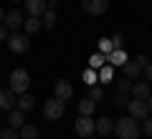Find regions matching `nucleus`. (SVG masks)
<instances>
[{
    "label": "nucleus",
    "instance_id": "nucleus-27",
    "mask_svg": "<svg viewBox=\"0 0 152 139\" xmlns=\"http://www.w3.org/2000/svg\"><path fill=\"white\" fill-rule=\"evenodd\" d=\"M114 51V46H112V41H109V38H102V41H99V53H104V56H109Z\"/></svg>",
    "mask_w": 152,
    "mask_h": 139
},
{
    "label": "nucleus",
    "instance_id": "nucleus-25",
    "mask_svg": "<svg viewBox=\"0 0 152 139\" xmlns=\"http://www.w3.org/2000/svg\"><path fill=\"white\" fill-rule=\"evenodd\" d=\"M81 79H84V84H86V86H94V84L99 81V76H96V71H94V68H86Z\"/></svg>",
    "mask_w": 152,
    "mask_h": 139
},
{
    "label": "nucleus",
    "instance_id": "nucleus-2",
    "mask_svg": "<svg viewBox=\"0 0 152 139\" xmlns=\"http://www.w3.org/2000/svg\"><path fill=\"white\" fill-rule=\"evenodd\" d=\"M28 86H31V76L26 68H15L10 74V91L13 94H26Z\"/></svg>",
    "mask_w": 152,
    "mask_h": 139
},
{
    "label": "nucleus",
    "instance_id": "nucleus-16",
    "mask_svg": "<svg viewBox=\"0 0 152 139\" xmlns=\"http://www.w3.org/2000/svg\"><path fill=\"white\" fill-rule=\"evenodd\" d=\"M41 137V132H38V127H33V124H23L20 129H18V139H38Z\"/></svg>",
    "mask_w": 152,
    "mask_h": 139
},
{
    "label": "nucleus",
    "instance_id": "nucleus-37",
    "mask_svg": "<svg viewBox=\"0 0 152 139\" xmlns=\"http://www.w3.org/2000/svg\"><path fill=\"white\" fill-rule=\"evenodd\" d=\"M86 139H96V137H86Z\"/></svg>",
    "mask_w": 152,
    "mask_h": 139
},
{
    "label": "nucleus",
    "instance_id": "nucleus-4",
    "mask_svg": "<svg viewBox=\"0 0 152 139\" xmlns=\"http://www.w3.org/2000/svg\"><path fill=\"white\" fill-rule=\"evenodd\" d=\"M64 111H66V104L61 101V99H48L46 101V106H43V116H46V122H58L61 116H64Z\"/></svg>",
    "mask_w": 152,
    "mask_h": 139
},
{
    "label": "nucleus",
    "instance_id": "nucleus-26",
    "mask_svg": "<svg viewBox=\"0 0 152 139\" xmlns=\"http://www.w3.org/2000/svg\"><path fill=\"white\" fill-rule=\"evenodd\" d=\"M112 104H114V106H119V109H124L127 104H129V101H127V94H119V91H114V96H112Z\"/></svg>",
    "mask_w": 152,
    "mask_h": 139
},
{
    "label": "nucleus",
    "instance_id": "nucleus-6",
    "mask_svg": "<svg viewBox=\"0 0 152 139\" xmlns=\"http://www.w3.org/2000/svg\"><path fill=\"white\" fill-rule=\"evenodd\" d=\"M127 109H129V116L137 119V122H145L147 114H150V109H147V99H134V101L127 104Z\"/></svg>",
    "mask_w": 152,
    "mask_h": 139
},
{
    "label": "nucleus",
    "instance_id": "nucleus-3",
    "mask_svg": "<svg viewBox=\"0 0 152 139\" xmlns=\"http://www.w3.org/2000/svg\"><path fill=\"white\" fill-rule=\"evenodd\" d=\"M5 41H8V48H10L13 53H26V51L31 48L28 36H26V33H20V31H10Z\"/></svg>",
    "mask_w": 152,
    "mask_h": 139
},
{
    "label": "nucleus",
    "instance_id": "nucleus-33",
    "mask_svg": "<svg viewBox=\"0 0 152 139\" xmlns=\"http://www.w3.org/2000/svg\"><path fill=\"white\" fill-rule=\"evenodd\" d=\"M8 33H10V31H8V28L3 25V23H0V41H5V38H8Z\"/></svg>",
    "mask_w": 152,
    "mask_h": 139
},
{
    "label": "nucleus",
    "instance_id": "nucleus-36",
    "mask_svg": "<svg viewBox=\"0 0 152 139\" xmlns=\"http://www.w3.org/2000/svg\"><path fill=\"white\" fill-rule=\"evenodd\" d=\"M3 18H5V10H3V8H0V23H3Z\"/></svg>",
    "mask_w": 152,
    "mask_h": 139
},
{
    "label": "nucleus",
    "instance_id": "nucleus-29",
    "mask_svg": "<svg viewBox=\"0 0 152 139\" xmlns=\"http://www.w3.org/2000/svg\"><path fill=\"white\" fill-rule=\"evenodd\" d=\"M129 89H132V84L127 81V76L122 81H117V91H119V94H129Z\"/></svg>",
    "mask_w": 152,
    "mask_h": 139
},
{
    "label": "nucleus",
    "instance_id": "nucleus-5",
    "mask_svg": "<svg viewBox=\"0 0 152 139\" xmlns=\"http://www.w3.org/2000/svg\"><path fill=\"white\" fill-rule=\"evenodd\" d=\"M145 66H147V58L145 56H137L134 61H127V63L122 66V71H124V76L129 81H137L142 76V68H145Z\"/></svg>",
    "mask_w": 152,
    "mask_h": 139
},
{
    "label": "nucleus",
    "instance_id": "nucleus-18",
    "mask_svg": "<svg viewBox=\"0 0 152 139\" xmlns=\"http://www.w3.org/2000/svg\"><path fill=\"white\" fill-rule=\"evenodd\" d=\"M94 106H96V101H91L89 96H84L81 101H79V114H81V116H91V114H94Z\"/></svg>",
    "mask_w": 152,
    "mask_h": 139
},
{
    "label": "nucleus",
    "instance_id": "nucleus-19",
    "mask_svg": "<svg viewBox=\"0 0 152 139\" xmlns=\"http://www.w3.org/2000/svg\"><path fill=\"white\" fill-rule=\"evenodd\" d=\"M94 124H96V132H99V134H109V132H114V122H112L109 116H102V119H96Z\"/></svg>",
    "mask_w": 152,
    "mask_h": 139
},
{
    "label": "nucleus",
    "instance_id": "nucleus-35",
    "mask_svg": "<svg viewBox=\"0 0 152 139\" xmlns=\"http://www.w3.org/2000/svg\"><path fill=\"white\" fill-rule=\"evenodd\" d=\"M147 109H150V116H152V94L147 96Z\"/></svg>",
    "mask_w": 152,
    "mask_h": 139
},
{
    "label": "nucleus",
    "instance_id": "nucleus-1",
    "mask_svg": "<svg viewBox=\"0 0 152 139\" xmlns=\"http://www.w3.org/2000/svg\"><path fill=\"white\" fill-rule=\"evenodd\" d=\"M114 132L119 139H140L142 129H140V122L132 116H124V119H117L114 122Z\"/></svg>",
    "mask_w": 152,
    "mask_h": 139
},
{
    "label": "nucleus",
    "instance_id": "nucleus-34",
    "mask_svg": "<svg viewBox=\"0 0 152 139\" xmlns=\"http://www.w3.org/2000/svg\"><path fill=\"white\" fill-rule=\"evenodd\" d=\"M46 8H48V10H56V8H58V0H48V3H46Z\"/></svg>",
    "mask_w": 152,
    "mask_h": 139
},
{
    "label": "nucleus",
    "instance_id": "nucleus-38",
    "mask_svg": "<svg viewBox=\"0 0 152 139\" xmlns=\"http://www.w3.org/2000/svg\"><path fill=\"white\" fill-rule=\"evenodd\" d=\"M13 3H20V0H13Z\"/></svg>",
    "mask_w": 152,
    "mask_h": 139
},
{
    "label": "nucleus",
    "instance_id": "nucleus-23",
    "mask_svg": "<svg viewBox=\"0 0 152 139\" xmlns=\"http://www.w3.org/2000/svg\"><path fill=\"white\" fill-rule=\"evenodd\" d=\"M99 81H104V84H107V81H112L114 79V66H107V63H104L102 66V68H99Z\"/></svg>",
    "mask_w": 152,
    "mask_h": 139
},
{
    "label": "nucleus",
    "instance_id": "nucleus-30",
    "mask_svg": "<svg viewBox=\"0 0 152 139\" xmlns=\"http://www.w3.org/2000/svg\"><path fill=\"white\" fill-rule=\"evenodd\" d=\"M109 41H112V46H114V48H122V46H124V38H122L119 33H114V36L109 38Z\"/></svg>",
    "mask_w": 152,
    "mask_h": 139
},
{
    "label": "nucleus",
    "instance_id": "nucleus-24",
    "mask_svg": "<svg viewBox=\"0 0 152 139\" xmlns=\"http://www.w3.org/2000/svg\"><path fill=\"white\" fill-rule=\"evenodd\" d=\"M104 96H107V91H104L102 86H89V99H91V101H102Z\"/></svg>",
    "mask_w": 152,
    "mask_h": 139
},
{
    "label": "nucleus",
    "instance_id": "nucleus-21",
    "mask_svg": "<svg viewBox=\"0 0 152 139\" xmlns=\"http://www.w3.org/2000/svg\"><path fill=\"white\" fill-rule=\"evenodd\" d=\"M56 20H58V18H56V10H48V8H46L43 18H41V25H46V28L51 31V28L56 25Z\"/></svg>",
    "mask_w": 152,
    "mask_h": 139
},
{
    "label": "nucleus",
    "instance_id": "nucleus-7",
    "mask_svg": "<svg viewBox=\"0 0 152 139\" xmlns=\"http://www.w3.org/2000/svg\"><path fill=\"white\" fill-rule=\"evenodd\" d=\"M94 132H96V124H94L91 116H79L76 119V134L79 137H94Z\"/></svg>",
    "mask_w": 152,
    "mask_h": 139
},
{
    "label": "nucleus",
    "instance_id": "nucleus-17",
    "mask_svg": "<svg viewBox=\"0 0 152 139\" xmlns=\"http://www.w3.org/2000/svg\"><path fill=\"white\" fill-rule=\"evenodd\" d=\"M15 106L20 109V111H31V109L36 106V99H33L31 94H28V91H26V94H20V96H18V101H15Z\"/></svg>",
    "mask_w": 152,
    "mask_h": 139
},
{
    "label": "nucleus",
    "instance_id": "nucleus-9",
    "mask_svg": "<svg viewBox=\"0 0 152 139\" xmlns=\"http://www.w3.org/2000/svg\"><path fill=\"white\" fill-rule=\"evenodd\" d=\"M53 91H56V99H61V101H69L71 94H74V86H71L66 79H61V81H56Z\"/></svg>",
    "mask_w": 152,
    "mask_h": 139
},
{
    "label": "nucleus",
    "instance_id": "nucleus-10",
    "mask_svg": "<svg viewBox=\"0 0 152 139\" xmlns=\"http://www.w3.org/2000/svg\"><path fill=\"white\" fill-rule=\"evenodd\" d=\"M3 25H5L8 31H18V28L23 25V15H20V10H10V13H5V18H3Z\"/></svg>",
    "mask_w": 152,
    "mask_h": 139
},
{
    "label": "nucleus",
    "instance_id": "nucleus-32",
    "mask_svg": "<svg viewBox=\"0 0 152 139\" xmlns=\"http://www.w3.org/2000/svg\"><path fill=\"white\" fill-rule=\"evenodd\" d=\"M142 71H145L147 81H152V63H147V66H145V68H142Z\"/></svg>",
    "mask_w": 152,
    "mask_h": 139
},
{
    "label": "nucleus",
    "instance_id": "nucleus-11",
    "mask_svg": "<svg viewBox=\"0 0 152 139\" xmlns=\"http://www.w3.org/2000/svg\"><path fill=\"white\" fill-rule=\"evenodd\" d=\"M15 94H13L10 89H0V111H10L13 106H15Z\"/></svg>",
    "mask_w": 152,
    "mask_h": 139
},
{
    "label": "nucleus",
    "instance_id": "nucleus-15",
    "mask_svg": "<svg viewBox=\"0 0 152 139\" xmlns=\"http://www.w3.org/2000/svg\"><path fill=\"white\" fill-rule=\"evenodd\" d=\"M8 124H10L13 129H20L23 124H26V111H20V109H10V116H8Z\"/></svg>",
    "mask_w": 152,
    "mask_h": 139
},
{
    "label": "nucleus",
    "instance_id": "nucleus-14",
    "mask_svg": "<svg viewBox=\"0 0 152 139\" xmlns=\"http://www.w3.org/2000/svg\"><path fill=\"white\" fill-rule=\"evenodd\" d=\"M132 94H134V99H147L150 96V81H137V84H132Z\"/></svg>",
    "mask_w": 152,
    "mask_h": 139
},
{
    "label": "nucleus",
    "instance_id": "nucleus-28",
    "mask_svg": "<svg viewBox=\"0 0 152 139\" xmlns=\"http://www.w3.org/2000/svg\"><path fill=\"white\" fill-rule=\"evenodd\" d=\"M0 139H18V129H13V127L0 129Z\"/></svg>",
    "mask_w": 152,
    "mask_h": 139
},
{
    "label": "nucleus",
    "instance_id": "nucleus-12",
    "mask_svg": "<svg viewBox=\"0 0 152 139\" xmlns=\"http://www.w3.org/2000/svg\"><path fill=\"white\" fill-rule=\"evenodd\" d=\"M26 10H28V15L41 18L46 13V0H26Z\"/></svg>",
    "mask_w": 152,
    "mask_h": 139
},
{
    "label": "nucleus",
    "instance_id": "nucleus-22",
    "mask_svg": "<svg viewBox=\"0 0 152 139\" xmlns=\"http://www.w3.org/2000/svg\"><path fill=\"white\" fill-rule=\"evenodd\" d=\"M104 63H107V56H104V53H99V51L91 56V58H89V68H94V71H99Z\"/></svg>",
    "mask_w": 152,
    "mask_h": 139
},
{
    "label": "nucleus",
    "instance_id": "nucleus-13",
    "mask_svg": "<svg viewBox=\"0 0 152 139\" xmlns=\"http://www.w3.org/2000/svg\"><path fill=\"white\" fill-rule=\"evenodd\" d=\"M107 61H109V66H119V68H122V66H124V63H127V61H129V58H127L124 48H114L112 53L107 56Z\"/></svg>",
    "mask_w": 152,
    "mask_h": 139
},
{
    "label": "nucleus",
    "instance_id": "nucleus-8",
    "mask_svg": "<svg viewBox=\"0 0 152 139\" xmlns=\"http://www.w3.org/2000/svg\"><path fill=\"white\" fill-rule=\"evenodd\" d=\"M81 8L89 13V15H104L109 8L107 0H81Z\"/></svg>",
    "mask_w": 152,
    "mask_h": 139
},
{
    "label": "nucleus",
    "instance_id": "nucleus-31",
    "mask_svg": "<svg viewBox=\"0 0 152 139\" xmlns=\"http://www.w3.org/2000/svg\"><path fill=\"white\" fill-rule=\"evenodd\" d=\"M142 132H145L147 137H152V116L145 119V124H142Z\"/></svg>",
    "mask_w": 152,
    "mask_h": 139
},
{
    "label": "nucleus",
    "instance_id": "nucleus-20",
    "mask_svg": "<svg viewBox=\"0 0 152 139\" xmlns=\"http://www.w3.org/2000/svg\"><path fill=\"white\" fill-rule=\"evenodd\" d=\"M23 23H26V33H38L43 28L41 25V18H36V15H28V20H23Z\"/></svg>",
    "mask_w": 152,
    "mask_h": 139
}]
</instances>
